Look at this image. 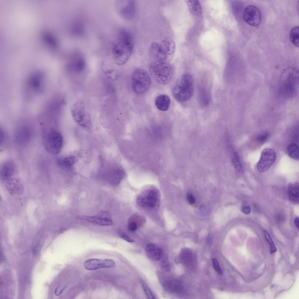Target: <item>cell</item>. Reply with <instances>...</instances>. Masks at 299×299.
Masks as SVG:
<instances>
[{"instance_id":"f546056e","label":"cell","mask_w":299,"mask_h":299,"mask_svg":"<svg viewBox=\"0 0 299 299\" xmlns=\"http://www.w3.org/2000/svg\"><path fill=\"white\" fill-rule=\"evenodd\" d=\"M264 232L265 239L270 245V253L272 254L277 251V248L268 232L265 230Z\"/></svg>"},{"instance_id":"74e56055","label":"cell","mask_w":299,"mask_h":299,"mask_svg":"<svg viewBox=\"0 0 299 299\" xmlns=\"http://www.w3.org/2000/svg\"><path fill=\"white\" fill-rule=\"evenodd\" d=\"M120 236L122 239L128 242H132L133 241V240L125 234L121 233L120 234Z\"/></svg>"},{"instance_id":"7402d4cb","label":"cell","mask_w":299,"mask_h":299,"mask_svg":"<svg viewBox=\"0 0 299 299\" xmlns=\"http://www.w3.org/2000/svg\"><path fill=\"white\" fill-rule=\"evenodd\" d=\"M77 161L76 157L72 155L58 159L56 161L57 165L62 168H68L75 164Z\"/></svg>"},{"instance_id":"7a4b0ae2","label":"cell","mask_w":299,"mask_h":299,"mask_svg":"<svg viewBox=\"0 0 299 299\" xmlns=\"http://www.w3.org/2000/svg\"><path fill=\"white\" fill-rule=\"evenodd\" d=\"M299 86V72L297 68L290 67L282 72L279 80L278 91L282 97L289 98L297 94Z\"/></svg>"},{"instance_id":"e575fe53","label":"cell","mask_w":299,"mask_h":299,"mask_svg":"<svg viewBox=\"0 0 299 299\" xmlns=\"http://www.w3.org/2000/svg\"><path fill=\"white\" fill-rule=\"evenodd\" d=\"M269 134L268 133H265L262 134L257 137L258 140L260 143L264 142L268 139Z\"/></svg>"},{"instance_id":"83f0119b","label":"cell","mask_w":299,"mask_h":299,"mask_svg":"<svg viewBox=\"0 0 299 299\" xmlns=\"http://www.w3.org/2000/svg\"><path fill=\"white\" fill-rule=\"evenodd\" d=\"M232 161L235 169L238 171L242 172L243 171V166L241 164L239 156L237 152L234 153L232 156Z\"/></svg>"},{"instance_id":"6da1fadb","label":"cell","mask_w":299,"mask_h":299,"mask_svg":"<svg viewBox=\"0 0 299 299\" xmlns=\"http://www.w3.org/2000/svg\"><path fill=\"white\" fill-rule=\"evenodd\" d=\"M133 40L128 31L121 29L118 32L111 45V50L116 63L121 65L128 60L133 52Z\"/></svg>"},{"instance_id":"5bb4252c","label":"cell","mask_w":299,"mask_h":299,"mask_svg":"<svg viewBox=\"0 0 299 299\" xmlns=\"http://www.w3.org/2000/svg\"><path fill=\"white\" fill-rule=\"evenodd\" d=\"M87 216L85 215H78L77 217L78 219L86 220L89 222L98 225L108 226L112 225V222L107 216Z\"/></svg>"},{"instance_id":"ffe728a7","label":"cell","mask_w":299,"mask_h":299,"mask_svg":"<svg viewBox=\"0 0 299 299\" xmlns=\"http://www.w3.org/2000/svg\"><path fill=\"white\" fill-rule=\"evenodd\" d=\"M170 103L169 97L164 94H161L158 96L155 100V104L158 109L161 111L167 110Z\"/></svg>"},{"instance_id":"d590c367","label":"cell","mask_w":299,"mask_h":299,"mask_svg":"<svg viewBox=\"0 0 299 299\" xmlns=\"http://www.w3.org/2000/svg\"><path fill=\"white\" fill-rule=\"evenodd\" d=\"M242 210L243 212L245 214H249L251 211L250 206L246 203H244L242 206Z\"/></svg>"},{"instance_id":"836d02e7","label":"cell","mask_w":299,"mask_h":299,"mask_svg":"<svg viewBox=\"0 0 299 299\" xmlns=\"http://www.w3.org/2000/svg\"><path fill=\"white\" fill-rule=\"evenodd\" d=\"M161 265L163 268L166 271H168L170 269V264L169 261L166 258H163L161 262Z\"/></svg>"},{"instance_id":"4fadbf2b","label":"cell","mask_w":299,"mask_h":299,"mask_svg":"<svg viewBox=\"0 0 299 299\" xmlns=\"http://www.w3.org/2000/svg\"><path fill=\"white\" fill-rule=\"evenodd\" d=\"M119 12L121 16L124 18L131 20L135 17L136 13V4L134 1H124L121 3Z\"/></svg>"},{"instance_id":"ab89813d","label":"cell","mask_w":299,"mask_h":299,"mask_svg":"<svg viewBox=\"0 0 299 299\" xmlns=\"http://www.w3.org/2000/svg\"><path fill=\"white\" fill-rule=\"evenodd\" d=\"M299 219L298 217H296L295 218L294 220V223L295 226L298 229H299Z\"/></svg>"},{"instance_id":"d6986e66","label":"cell","mask_w":299,"mask_h":299,"mask_svg":"<svg viewBox=\"0 0 299 299\" xmlns=\"http://www.w3.org/2000/svg\"><path fill=\"white\" fill-rule=\"evenodd\" d=\"M181 261L185 266L190 267L195 262V256L192 252L187 248L182 249L180 255Z\"/></svg>"},{"instance_id":"2e32d148","label":"cell","mask_w":299,"mask_h":299,"mask_svg":"<svg viewBox=\"0 0 299 299\" xmlns=\"http://www.w3.org/2000/svg\"><path fill=\"white\" fill-rule=\"evenodd\" d=\"M145 251L147 257L154 261L159 260L163 255L162 249L156 244L153 243L147 244L145 247Z\"/></svg>"},{"instance_id":"f35d334b","label":"cell","mask_w":299,"mask_h":299,"mask_svg":"<svg viewBox=\"0 0 299 299\" xmlns=\"http://www.w3.org/2000/svg\"><path fill=\"white\" fill-rule=\"evenodd\" d=\"M283 215L281 214V213H278L276 215V218L278 221L280 222V221H282L283 219Z\"/></svg>"},{"instance_id":"5b68a950","label":"cell","mask_w":299,"mask_h":299,"mask_svg":"<svg viewBox=\"0 0 299 299\" xmlns=\"http://www.w3.org/2000/svg\"><path fill=\"white\" fill-rule=\"evenodd\" d=\"M151 79L148 73L145 70L137 68L133 72L132 76V86L133 91L138 94H142L149 88Z\"/></svg>"},{"instance_id":"ac0fdd59","label":"cell","mask_w":299,"mask_h":299,"mask_svg":"<svg viewBox=\"0 0 299 299\" xmlns=\"http://www.w3.org/2000/svg\"><path fill=\"white\" fill-rule=\"evenodd\" d=\"M150 51L157 60H166L168 55L161 44L153 42L151 44Z\"/></svg>"},{"instance_id":"1f68e13d","label":"cell","mask_w":299,"mask_h":299,"mask_svg":"<svg viewBox=\"0 0 299 299\" xmlns=\"http://www.w3.org/2000/svg\"><path fill=\"white\" fill-rule=\"evenodd\" d=\"M212 261L213 268L215 271L218 274L220 275L222 274V270L217 260L215 258H213L212 259Z\"/></svg>"},{"instance_id":"d6a6232c","label":"cell","mask_w":299,"mask_h":299,"mask_svg":"<svg viewBox=\"0 0 299 299\" xmlns=\"http://www.w3.org/2000/svg\"><path fill=\"white\" fill-rule=\"evenodd\" d=\"M138 227V224L133 220L129 221L128 223V230L131 232L135 231Z\"/></svg>"},{"instance_id":"4316f807","label":"cell","mask_w":299,"mask_h":299,"mask_svg":"<svg viewBox=\"0 0 299 299\" xmlns=\"http://www.w3.org/2000/svg\"><path fill=\"white\" fill-rule=\"evenodd\" d=\"M161 44L168 55L173 53L175 49V44L173 41L164 40Z\"/></svg>"},{"instance_id":"d4e9b609","label":"cell","mask_w":299,"mask_h":299,"mask_svg":"<svg viewBox=\"0 0 299 299\" xmlns=\"http://www.w3.org/2000/svg\"><path fill=\"white\" fill-rule=\"evenodd\" d=\"M190 12L194 15L201 14V10L200 4L198 1H188L187 2Z\"/></svg>"},{"instance_id":"484cf974","label":"cell","mask_w":299,"mask_h":299,"mask_svg":"<svg viewBox=\"0 0 299 299\" xmlns=\"http://www.w3.org/2000/svg\"><path fill=\"white\" fill-rule=\"evenodd\" d=\"M299 28L295 26L291 29L290 34V39L291 43L296 46L298 47L299 45Z\"/></svg>"},{"instance_id":"f1b7e54d","label":"cell","mask_w":299,"mask_h":299,"mask_svg":"<svg viewBox=\"0 0 299 299\" xmlns=\"http://www.w3.org/2000/svg\"><path fill=\"white\" fill-rule=\"evenodd\" d=\"M142 286L145 293L148 299H155L154 294L150 289L148 285L145 282L141 281Z\"/></svg>"},{"instance_id":"44dd1931","label":"cell","mask_w":299,"mask_h":299,"mask_svg":"<svg viewBox=\"0 0 299 299\" xmlns=\"http://www.w3.org/2000/svg\"><path fill=\"white\" fill-rule=\"evenodd\" d=\"M299 184L295 183L290 184L288 187V198L291 202L294 204L299 203Z\"/></svg>"},{"instance_id":"ba28073f","label":"cell","mask_w":299,"mask_h":299,"mask_svg":"<svg viewBox=\"0 0 299 299\" xmlns=\"http://www.w3.org/2000/svg\"><path fill=\"white\" fill-rule=\"evenodd\" d=\"M276 157V153L274 150L268 148L264 149L257 164L258 170L262 173L267 171L275 162Z\"/></svg>"},{"instance_id":"cb8c5ba5","label":"cell","mask_w":299,"mask_h":299,"mask_svg":"<svg viewBox=\"0 0 299 299\" xmlns=\"http://www.w3.org/2000/svg\"><path fill=\"white\" fill-rule=\"evenodd\" d=\"M287 151L290 157L294 159L299 160V149L296 144L294 143L289 144L287 147Z\"/></svg>"},{"instance_id":"8d00e7d4","label":"cell","mask_w":299,"mask_h":299,"mask_svg":"<svg viewBox=\"0 0 299 299\" xmlns=\"http://www.w3.org/2000/svg\"><path fill=\"white\" fill-rule=\"evenodd\" d=\"M187 198L188 202L190 204H193L195 203V199L191 194L188 193L187 195Z\"/></svg>"},{"instance_id":"9c48e42d","label":"cell","mask_w":299,"mask_h":299,"mask_svg":"<svg viewBox=\"0 0 299 299\" xmlns=\"http://www.w3.org/2000/svg\"><path fill=\"white\" fill-rule=\"evenodd\" d=\"M244 21L253 26L259 25L261 22V15L259 9L256 6L249 5L244 8L243 14Z\"/></svg>"},{"instance_id":"9a60e30c","label":"cell","mask_w":299,"mask_h":299,"mask_svg":"<svg viewBox=\"0 0 299 299\" xmlns=\"http://www.w3.org/2000/svg\"><path fill=\"white\" fill-rule=\"evenodd\" d=\"M6 188L10 193L12 195H18L24 191L23 185L20 181L15 178H10L6 181Z\"/></svg>"},{"instance_id":"e0dca14e","label":"cell","mask_w":299,"mask_h":299,"mask_svg":"<svg viewBox=\"0 0 299 299\" xmlns=\"http://www.w3.org/2000/svg\"><path fill=\"white\" fill-rule=\"evenodd\" d=\"M15 169V164L10 161L3 163L0 167V175L1 179L7 180L11 178Z\"/></svg>"},{"instance_id":"3957f363","label":"cell","mask_w":299,"mask_h":299,"mask_svg":"<svg viewBox=\"0 0 299 299\" xmlns=\"http://www.w3.org/2000/svg\"><path fill=\"white\" fill-rule=\"evenodd\" d=\"M149 70L154 79L158 83L162 85L168 83L174 74V68L165 60H157L150 64Z\"/></svg>"},{"instance_id":"30bf717a","label":"cell","mask_w":299,"mask_h":299,"mask_svg":"<svg viewBox=\"0 0 299 299\" xmlns=\"http://www.w3.org/2000/svg\"><path fill=\"white\" fill-rule=\"evenodd\" d=\"M158 195L156 190L149 189L142 193L138 198V204L142 207L152 208L156 205Z\"/></svg>"},{"instance_id":"8fae6325","label":"cell","mask_w":299,"mask_h":299,"mask_svg":"<svg viewBox=\"0 0 299 299\" xmlns=\"http://www.w3.org/2000/svg\"><path fill=\"white\" fill-rule=\"evenodd\" d=\"M84 268L88 270H93L102 268H109L115 266L114 260L110 259H91L84 263Z\"/></svg>"},{"instance_id":"52a82bcc","label":"cell","mask_w":299,"mask_h":299,"mask_svg":"<svg viewBox=\"0 0 299 299\" xmlns=\"http://www.w3.org/2000/svg\"><path fill=\"white\" fill-rule=\"evenodd\" d=\"M71 114L74 119L79 126L86 128L91 127V118L82 102H77L74 104L71 110Z\"/></svg>"},{"instance_id":"8992f818","label":"cell","mask_w":299,"mask_h":299,"mask_svg":"<svg viewBox=\"0 0 299 299\" xmlns=\"http://www.w3.org/2000/svg\"><path fill=\"white\" fill-rule=\"evenodd\" d=\"M63 143V137L58 131L51 129L44 135V144L46 151L51 154H57L62 150Z\"/></svg>"},{"instance_id":"4dcf8cb0","label":"cell","mask_w":299,"mask_h":299,"mask_svg":"<svg viewBox=\"0 0 299 299\" xmlns=\"http://www.w3.org/2000/svg\"><path fill=\"white\" fill-rule=\"evenodd\" d=\"M209 96L206 92L203 91L200 94V100L202 104L204 105H206L209 102Z\"/></svg>"},{"instance_id":"7c38bea8","label":"cell","mask_w":299,"mask_h":299,"mask_svg":"<svg viewBox=\"0 0 299 299\" xmlns=\"http://www.w3.org/2000/svg\"><path fill=\"white\" fill-rule=\"evenodd\" d=\"M86 62L81 54L75 53L72 54L70 58L68 64L69 69L75 73H79L82 72L86 67Z\"/></svg>"},{"instance_id":"603a6c76","label":"cell","mask_w":299,"mask_h":299,"mask_svg":"<svg viewBox=\"0 0 299 299\" xmlns=\"http://www.w3.org/2000/svg\"><path fill=\"white\" fill-rule=\"evenodd\" d=\"M125 173L124 170L119 168H116L110 173V177L112 182L115 183H119L124 178Z\"/></svg>"},{"instance_id":"277c9868","label":"cell","mask_w":299,"mask_h":299,"mask_svg":"<svg viewBox=\"0 0 299 299\" xmlns=\"http://www.w3.org/2000/svg\"><path fill=\"white\" fill-rule=\"evenodd\" d=\"M194 85L192 76L188 73L182 75L174 87L173 94L174 98L180 102L188 100L192 96Z\"/></svg>"}]
</instances>
